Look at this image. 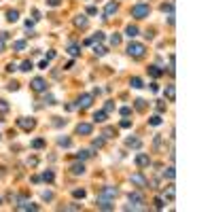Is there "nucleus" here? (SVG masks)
I'll list each match as a JSON object with an SVG mask.
<instances>
[{
	"label": "nucleus",
	"mask_w": 212,
	"mask_h": 212,
	"mask_svg": "<svg viewBox=\"0 0 212 212\" xmlns=\"http://www.w3.org/2000/svg\"><path fill=\"white\" fill-rule=\"evenodd\" d=\"M149 15H151V6H149V4L140 2V4H134V6H131V17L144 19V17H149Z\"/></svg>",
	"instance_id": "f257e3e1"
},
{
	"label": "nucleus",
	"mask_w": 212,
	"mask_h": 212,
	"mask_svg": "<svg viewBox=\"0 0 212 212\" xmlns=\"http://www.w3.org/2000/svg\"><path fill=\"white\" fill-rule=\"evenodd\" d=\"M144 51H146V47H144L142 42H129V45H127V55H129V57H142Z\"/></svg>",
	"instance_id": "f03ea898"
},
{
	"label": "nucleus",
	"mask_w": 212,
	"mask_h": 212,
	"mask_svg": "<svg viewBox=\"0 0 212 212\" xmlns=\"http://www.w3.org/2000/svg\"><path fill=\"white\" fill-rule=\"evenodd\" d=\"M117 195H119V189H117V187H108V185L102 187L100 193H98V197H108V199H115Z\"/></svg>",
	"instance_id": "7ed1b4c3"
},
{
	"label": "nucleus",
	"mask_w": 212,
	"mask_h": 212,
	"mask_svg": "<svg viewBox=\"0 0 212 212\" xmlns=\"http://www.w3.org/2000/svg\"><path fill=\"white\" fill-rule=\"evenodd\" d=\"M131 182H134L136 187H140V189L149 187V180L144 178V174H142V172H136V174H131Z\"/></svg>",
	"instance_id": "20e7f679"
},
{
	"label": "nucleus",
	"mask_w": 212,
	"mask_h": 212,
	"mask_svg": "<svg viewBox=\"0 0 212 212\" xmlns=\"http://www.w3.org/2000/svg\"><path fill=\"white\" fill-rule=\"evenodd\" d=\"M117 9H119V4L115 2V0H110V2H106V6H104V19H110L115 13H117Z\"/></svg>",
	"instance_id": "39448f33"
},
{
	"label": "nucleus",
	"mask_w": 212,
	"mask_h": 212,
	"mask_svg": "<svg viewBox=\"0 0 212 212\" xmlns=\"http://www.w3.org/2000/svg\"><path fill=\"white\" fill-rule=\"evenodd\" d=\"M95 206H98L100 210H115V204H113L108 197H98V199H95Z\"/></svg>",
	"instance_id": "423d86ee"
},
{
	"label": "nucleus",
	"mask_w": 212,
	"mask_h": 212,
	"mask_svg": "<svg viewBox=\"0 0 212 212\" xmlns=\"http://www.w3.org/2000/svg\"><path fill=\"white\" fill-rule=\"evenodd\" d=\"M136 166H138V168H149V166H151V157H149L146 153H138V155H136Z\"/></svg>",
	"instance_id": "0eeeda50"
},
{
	"label": "nucleus",
	"mask_w": 212,
	"mask_h": 212,
	"mask_svg": "<svg viewBox=\"0 0 212 212\" xmlns=\"http://www.w3.org/2000/svg\"><path fill=\"white\" fill-rule=\"evenodd\" d=\"M17 125L21 127V129H26V131H30V129H34L36 121L34 119H17Z\"/></svg>",
	"instance_id": "6e6552de"
},
{
	"label": "nucleus",
	"mask_w": 212,
	"mask_h": 212,
	"mask_svg": "<svg viewBox=\"0 0 212 212\" xmlns=\"http://www.w3.org/2000/svg\"><path fill=\"white\" fill-rule=\"evenodd\" d=\"M32 89H34V91H47V81L41 79V77H36V79L32 81Z\"/></svg>",
	"instance_id": "1a4fd4ad"
},
{
	"label": "nucleus",
	"mask_w": 212,
	"mask_h": 212,
	"mask_svg": "<svg viewBox=\"0 0 212 212\" xmlns=\"http://www.w3.org/2000/svg\"><path fill=\"white\" fill-rule=\"evenodd\" d=\"M74 106H79V108H89V106H91V95H89V93H83Z\"/></svg>",
	"instance_id": "9d476101"
},
{
	"label": "nucleus",
	"mask_w": 212,
	"mask_h": 212,
	"mask_svg": "<svg viewBox=\"0 0 212 212\" xmlns=\"http://www.w3.org/2000/svg\"><path fill=\"white\" fill-rule=\"evenodd\" d=\"M91 131H93V125H91V123H79V125H77V134L89 136Z\"/></svg>",
	"instance_id": "9b49d317"
},
{
	"label": "nucleus",
	"mask_w": 212,
	"mask_h": 212,
	"mask_svg": "<svg viewBox=\"0 0 212 212\" xmlns=\"http://www.w3.org/2000/svg\"><path fill=\"white\" fill-rule=\"evenodd\" d=\"M149 74H151L153 79H157V77H161V74H163V70H161L159 66H149Z\"/></svg>",
	"instance_id": "f8f14e48"
},
{
	"label": "nucleus",
	"mask_w": 212,
	"mask_h": 212,
	"mask_svg": "<svg viewBox=\"0 0 212 212\" xmlns=\"http://www.w3.org/2000/svg\"><path fill=\"white\" fill-rule=\"evenodd\" d=\"M17 210H38V206H36V204H28V202H21V204H17Z\"/></svg>",
	"instance_id": "ddd939ff"
},
{
	"label": "nucleus",
	"mask_w": 212,
	"mask_h": 212,
	"mask_svg": "<svg viewBox=\"0 0 212 212\" xmlns=\"http://www.w3.org/2000/svg\"><path fill=\"white\" fill-rule=\"evenodd\" d=\"M70 172H72L74 176H79V174H83L85 172V166L83 163H72V166H70Z\"/></svg>",
	"instance_id": "4468645a"
},
{
	"label": "nucleus",
	"mask_w": 212,
	"mask_h": 212,
	"mask_svg": "<svg viewBox=\"0 0 212 212\" xmlns=\"http://www.w3.org/2000/svg\"><path fill=\"white\" fill-rule=\"evenodd\" d=\"M93 121H95V123H104V121H106V113H104V110L93 113Z\"/></svg>",
	"instance_id": "2eb2a0df"
},
{
	"label": "nucleus",
	"mask_w": 212,
	"mask_h": 212,
	"mask_svg": "<svg viewBox=\"0 0 212 212\" xmlns=\"http://www.w3.org/2000/svg\"><path fill=\"white\" fill-rule=\"evenodd\" d=\"M129 202L131 204H142V195L138 191H134V193H129Z\"/></svg>",
	"instance_id": "dca6fc26"
},
{
	"label": "nucleus",
	"mask_w": 212,
	"mask_h": 212,
	"mask_svg": "<svg viewBox=\"0 0 212 212\" xmlns=\"http://www.w3.org/2000/svg\"><path fill=\"white\" fill-rule=\"evenodd\" d=\"M125 144L129 146V149H131V146H134V149H140V144H142V142H140L138 138H127V140H125Z\"/></svg>",
	"instance_id": "f3484780"
},
{
	"label": "nucleus",
	"mask_w": 212,
	"mask_h": 212,
	"mask_svg": "<svg viewBox=\"0 0 212 212\" xmlns=\"http://www.w3.org/2000/svg\"><path fill=\"white\" fill-rule=\"evenodd\" d=\"M125 34L129 36V38H136V36H138V28H136V26H127Z\"/></svg>",
	"instance_id": "a211bd4d"
},
{
	"label": "nucleus",
	"mask_w": 212,
	"mask_h": 212,
	"mask_svg": "<svg viewBox=\"0 0 212 212\" xmlns=\"http://www.w3.org/2000/svg\"><path fill=\"white\" fill-rule=\"evenodd\" d=\"M74 26H79V28H87V17H85V15H79V17L74 19Z\"/></svg>",
	"instance_id": "6ab92c4d"
},
{
	"label": "nucleus",
	"mask_w": 212,
	"mask_h": 212,
	"mask_svg": "<svg viewBox=\"0 0 212 212\" xmlns=\"http://www.w3.org/2000/svg\"><path fill=\"white\" fill-rule=\"evenodd\" d=\"M68 53H70V55H72V57H77V55H79V53H81V47H79V45H74V42H72V45H70V47H68Z\"/></svg>",
	"instance_id": "aec40b11"
},
{
	"label": "nucleus",
	"mask_w": 212,
	"mask_h": 212,
	"mask_svg": "<svg viewBox=\"0 0 212 212\" xmlns=\"http://www.w3.org/2000/svg\"><path fill=\"white\" fill-rule=\"evenodd\" d=\"M166 95H168V100H174V98H176V87H174V85H168V87H166Z\"/></svg>",
	"instance_id": "412c9836"
},
{
	"label": "nucleus",
	"mask_w": 212,
	"mask_h": 212,
	"mask_svg": "<svg viewBox=\"0 0 212 212\" xmlns=\"http://www.w3.org/2000/svg\"><path fill=\"white\" fill-rule=\"evenodd\" d=\"M129 85H131L134 89H142V87H144V85H142V79H138V77H134V79L129 81Z\"/></svg>",
	"instance_id": "4be33fe9"
},
{
	"label": "nucleus",
	"mask_w": 212,
	"mask_h": 212,
	"mask_svg": "<svg viewBox=\"0 0 212 212\" xmlns=\"http://www.w3.org/2000/svg\"><path fill=\"white\" fill-rule=\"evenodd\" d=\"M166 197H168L170 202H172V199L176 197V189H174V185H170L168 189H166Z\"/></svg>",
	"instance_id": "5701e85b"
},
{
	"label": "nucleus",
	"mask_w": 212,
	"mask_h": 212,
	"mask_svg": "<svg viewBox=\"0 0 212 212\" xmlns=\"http://www.w3.org/2000/svg\"><path fill=\"white\" fill-rule=\"evenodd\" d=\"M6 19L13 23V21H17V19H19V13H17V11H9V13H6Z\"/></svg>",
	"instance_id": "b1692460"
},
{
	"label": "nucleus",
	"mask_w": 212,
	"mask_h": 212,
	"mask_svg": "<svg viewBox=\"0 0 212 212\" xmlns=\"http://www.w3.org/2000/svg\"><path fill=\"white\" fill-rule=\"evenodd\" d=\"M72 195H74L77 199H83L85 195H87V191H85V189H74V191H72Z\"/></svg>",
	"instance_id": "393cba45"
},
{
	"label": "nucleus",
	"mask_w": 212,
	"mask_h": 212,
	"mask_svg": "<svg viewBox=\"0 0 212 212\" xmlns=\"http://www.w3.org/2000/svg\"><path fill=\"white\" fill-rule=\"evenodd\" d=\"M19 70H21V72H30V70H32V62H30V59H26V62L21 64V68H19Z\"/></svg>",
	"instance_id": "a878e982"
},
{
	"label": "nucleus",
	"mask_w": 212,
	"mask_h": 212,
	"mask_svg": "<svg viewBox=\"0 0 212 212\" xmlns=\"http://www.w3.org/2000/svg\"><path fill=\"white\" fill-rule=\"evenodd\" d=\"M42 180H47V182H53V172H51V170L42 172Z\"/></svg>",
	"instance_id": "bb28decb"
},
{
	"label": "nucleus",
	"mask_w": 212,
	"mask_h": 212,
	"mask_svg": "<svg viewBox=\"0 0 212 212\" xmlns=\"http://www.w3.org/2000/svg\"><path fill=\"white\" fill-rule=\"evenodd\" d=\"M149 123H151V125H161V117H159V115H155V117H151V119H149Z\"/></svg>",
	"instance_id": "cd10ccee"
},
{
	"label": "nucleus",
	"mask_w": 212,
	"mask_h": 212,
	"mask_svg": "<svg viewBox=\"0 0 212 212\" xmlns=\"http://www.w3.org/2000/svg\"><path fill=\"white\" fill-rule=\"evenodd\" d=\"M32 146H34V149H42V146H45V140H42V138H36V140H32Z\"/></svg>",
	"instance_id": "c85d7f7f"
},
{
	"label": "nucleus",
	"mask_w": 212,
	"mask_h": 212,
	"mask_svg": "<svg viewBox=\"0 0 212 212\" xmlns=\"http://www.w3.org/2000/svg\"><path fill=\"white\" fill-rule=\"evenodd\" d=\"M93 53H95V55H104V53H106V49H104L102 45H95V47H93Z\"/></svg>",
	"instance_id": "c756f323"
},
{
	"label": "nucleus",
	"mask_w": 212,
	"mask_h": 212,
	"mask_svg": "<svg viewBox=\"0 0 212 212\" xmlns=\"http://www.w3.org/2000/svg\"><path fill=\"white\" fill-rule=\"evenodd\" d=\"M113 134L117 136V129H115V127H106V129H104V136H106V138H113Z\"/></svg>",
	"instance_id": "7c9ffc66"
},
{
	"label": "nucleus",
	"mask_w": 212,
	"mask_h": 212,
	"mask_svg": "<svg viewBox=\"0 0 212 212\" xmlns=\"http://www.w3.org/2000/svg\"><path fill=\"white\" fill-rule=\"evenodd\" d=\"M13 49H17V51H23V49H26V41H17L15 45H13Z\"/></svg>",
	"instance_id": "2f4dec72"
},
{
	"label": "nucleus",
	"mask_w": 212,
	"mask_h": 212,
	"mask_svg": "<svg viewBox=\"0 0 212 212\" xmlns=\"http://www.w3.org/2000/svg\"><path fill=\"white\" fill-rule=\"evenodd\" d=\"M161 11H168V13H174V2H168V4H161Z\"/></svg>",
	"instance_id": "473e14b6"
},
{
	"label": "nucleus",
	"mask_w": 212,
	"mask_h": 212,
	"mask_svg": "<svg viewBox=\"0 0 212 212\" xmlns=\"http://www.w3.org/2000/svg\"><path fill=\"white\" fill-rule=\"evenodd\" d=\"M119 42H121V36H119V34H113V36H110V45H113V47H117Z\"/></svg>",
	"instance_id": "72a5a7b5"
},
{
	"label": "nucleus",
	"mask_w": 212,
	"mask_h": 212,
	"mask_svg": "<svg viewBox=\"0 0 212 212\" xmlns=\"http://www.w3.org/2000/svg\"><path fill=\"white\" fill-rule=\"evenodd\" d=\"M57 144L59 146H70V138H57Z\"/></svg>",
	"instance_id": "f704fd0d"
},
{
	"label": "nucleus",
	"mask_w": 212,
	"mask_h": 212,
	"mask_svg": "<svg viewBox=\"0 0 212 212\" xmlns=\"http://www.w3.org/2000/svg\"><path fill=\"white\" fill-rule=\"evenodd\" d=\"M163 176H168L170 180H174V176H176V172H174V168H168L166 172H163Z\"/></svg>",
	"instance_id": "c9c22d12"
},
{
	"label": "nucleus",
	"mask_w": 212,
	"mask_h": 212,
	"mask_svg": "<svg viewBox=\"0 0 212 212\" xmlns=\"http://www.w3.org/2000/svg\"><path fill=\"white\" fill-rule=\"evenodd\" d=\"M89 155H91L89 151H79V153H77V159H87Z\"/></svg>",
	"instance_id": "e433bc0d"
},
{
	"label": "nucleus",
	"mask_w": 212,
	"mask_h": 212,
	"mask_svg": "<svg viewBox=\"0 0 212 212\" xmlns=\"http://www.w3.org/2000/svg\"><path fill=\"white\" fill-rule=\"evenodd\" d=\"M136 108H138V110H144V108H146V102H144V100H136Z\"/></svg>",
	"instance_id": "4c0bfd02"
},
{
	"label": "nucleus",
	"mask_w": 212,
	"mask_h": 212,
	"mask_svg": "<svg viewBox=\"0 0 212 212\" xmlns=\"http://www.w3.org/2000/svg\"><path fill=\"white\" fill-rule=\"evenodd\" d=\"M100 146H104V138H95L93 140V149H100Z\"/></svg>",
	"instance_id": "58836bf2"
},
{
	"label": "nucleus",
	"mask_w": 212,
	"mask_h": 212,
	"mask_svg": "<svg viewBox=\"0 0 212 212\" xmlns=\"http://www.w3.org/2000/svg\"><path fill=\"white\" fill-rule=\"evenodd\" d=\"M115 110V104L113 102H106V106H104V113H113Z\"/></svg>",
	"instance_id": "ea45409f"
},
{
	"label": "nucleus",
	"mask_w": 212,
	"mask_h": 212,
	"mask_svg": "<svg viewBox=\"0 0 212 212\" xmlns=\"http://www.w3.org/2000/svg\"><path fill=\"white\" fill-rule=\"evenodd\" d=\"M64 210H81V204H70V206H64Z\"/></svg>",
	"instance_id": "a19ab883"
},
{
	"label": "nucleus",
	"mask_w": 212,
	"mask_h": 212,
	"mask_svg": "<svg viewBox=\"0 0 212 212\" xmlns=\"http://www.w3.org/2000/svg\"><path fill=\"white\" fill-rule=\"evenodd\" d=\"M6 110H9V104L4 100H0V113H6Z\"/></svg>",
	"instance_id": "79ce46f5"
},
{
	"label": "nucleus",
	"mask_w": 212,
	"mask_h": 212,
	"mask_svg": "<svg viewBox=\"0 0 212 212\" xmlns=\"http://www.w3.org/2000/svg\"><path fill=\"white\" fill-rule=\"evenodd\" d=\"M119 113H121V115H123V117H127V115H129V113H131V108H129V106H123V108H121V110H119Z\"/></svg>",
	"instance_id": "37998d69"
},
{
	"label": "nucleus",
	"mask_w": 212,
	"mask_h": 212,
	"mask_svg": "<svg viewBox=\"0 0 212 212\" xmlns=\"http://www.w3.org/2000/svg\"><path fill=\"white\" fill-rule=\"evenodd\" d=\"M121 127H123V129L131 127V121H129V119H123V121H121Z\"/></svg>",
	"instance_id": "c03bdc74"
},
{
	"label": "nucleus",
	"mask_w": 212,
	"mask_h": 212,
	"mask_svg": "<svg viewBox=\"0 0 212 212\" xmlns=\"http://www.w3.org/2000/svg\"><path fill=\"white\" fill-rule=\"evenodd\" d=\"M95 13H98L95 6H87V15H95Z\"/></svg>",
	"instance_id": "a18cd8bd"
},
{
	"label": "nucleus",
	"mask_w": 212,
	"mask_h": 212,
	"mask_svg": "<svg viewBox=\"0 0 212 212\" xmlns=\"http://www.w3.org/2000/svg\"><path fill=\"white\" fill-rule=\"evenodd\" d=\"M42 199H53V193H51V191H45V193H42Z\"/></svg>",
	"instance_id": "49530a36"
},
{
	"label": "nucleus",
	"mask_w": 212,
	"mask_h": 212,
	"mask_svg": "<svg viewBox=\"0 0 212 212\" xmlns=\"http://www.w3.org/2000/svg\"><path fill=\"white\" fill-rule=\"evenodd\" d=\"M155 206H157V208H163V199L157 197V199H155Z\"/></svg>",
	"instance_id": "de8ad7c7"
},
{
	"label": "nucleus",
	"mask_w": 212,
	"mask_h": 212,
	"mask_svg": "<svg viewBox=\"0 0 212 212\" xmlns=\"http://www.w3.org/2000/svg\"><path fill=\"white\" fill-rule=\"evenodd\" d=\"M47 66H49V59H42L41 64H38V68H42V70H45V68H47Z\"/></svg>",
	"instance_id": "09e8293b"
},
{
	"label": "nucleus",
	"mask_w": 212,
	"mask_h": 212,
	"mask_svg": "<svg viewBox=\"0 0 212 212\" xmlns=\"http://www.w3.org/2000/svg\"><path fill=\"white\" fill-rule=\"evenodd\" d=\"M6 70H9V72H13V70H17V64H9V66H6Z\"/></svg>",
	"instance_id": "8fccbe9b"
},
{
	"label": "nucleus",
	"mask_w": 212,
	"mask_h": 212,
	"mask_svg": "<svg viewBox=\"0 0 212 212\" xmlns=\"http://www.w3.org/2000/svg\"><path fill=\"white\" fill-rule=\"evenodd\" d=\"M45 102H47V104H53L55 100H53V95H45Z\"/></svg>",
	"instance_id": "3c124183"
},
{
	"label": "nucleus",
	"mask_w": 212,
	"mask_h": 212,
	"mask_svg": "<svg viewBox=\"0 0 212 212\" xmlns=\"http://www.w3.org/2000/svg\"><path fill=\"white\" fill-rule=\"evenodd\" d=\"M157 110H159V113H163V110H166V104H163V102H159V104H157Z\"/></svg>",
	"instance_id": "603ef678"
},
{
	"label": "nucleus",
	"mask_w": 212,
	"mask_h": 212,
	"mask_svg": "<svg viewBox=\"0 0 212 212\" xmlns=\"http://www.w3.org/2000/svg\"><path fill=\"white\" fill-rule=\"evenodd\" d=\"M49 2V6H59V0H47Z\"/></svg>",
	"instance_id": "864d4df0"
},
{
	"label": "nucleus",
	"mask_w": 212,
	"mask_h": 212,
	"mask_svg": "<svg viewBox=\"0 0 212 212\" xmlns=\"http://www.w3.org/2000/svg\"><path fill=\"white\" fill-rule=\"evenodd\" d=\"M0 51H4V38L0 36Z\"/></svg>",
	"instance_id": "5fc2aeb1"
}]
</instances>
